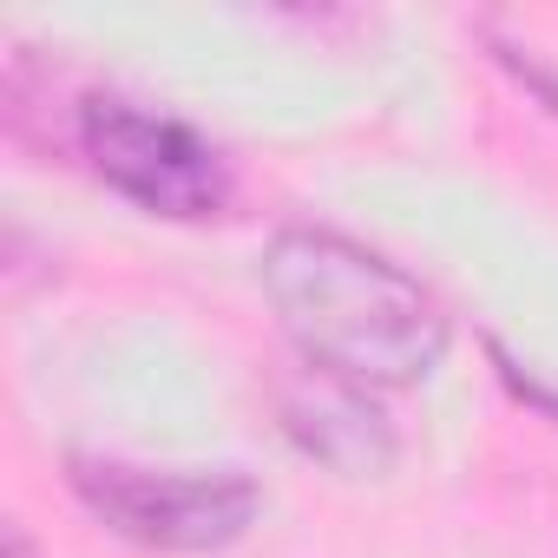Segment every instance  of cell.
<instances>
[{
	"label": "cell",
	"mask_w": 558,
	"mask_h": 558,
	"mask_svg": "<svg viewBox=\"0 0 558 558\" xmlns=\"http://www.w3.org/2000/svg\"><path fill=\"white\" fill-rule=\"evenodd\" d=\"M263 296L310 368L368 395L427 381L453 342L440 303L401 263L323 223H290L269 236Z\"/></svg>",
	"instance_id": "cell-1"
},
{
	"label": "cell",
	"mask_w": 558,
	"mask_h": 558,
	"mask_svg": "<svg viewBox=\"0 0 558 558\" xmlns=\"http://www.w3.org/2000/svg\"><path fill=\"white\" fill-rule=\"evenodd\" d=\"M80 506L145 551H223L256 525V480L243 473H151L99 453H73L66 466Z\"/></svg>",
	"instance_id": "cell-2"
},
{
	"label": "cell",
	"mask_w": 558,
	"mask_h": 558,
	"mask_svg": "<svg viewBox=\"0 0 558 558\" xmlns=\"http://www.w3.org/2000/svg\"><path fill=\"white\" fill-rule=\"evenodd\" d=\"M73 138L93 178L151 217L191 223V217H217L230 197V171L217 145L171 112H151L132 99H86L73 119Z\"/></svg>",
	"instance_id": "cell-3"
},
{
	"label": "cell",
	"mask_w": 558,
	"mask_h": 558,
	"mask_svg": "<svg viewBox=\"0 0 558 558\" xmlns=\"http://www.w3.org/2000/svg\"><path fill=\"white\" fill-rule=\"evenodd\" d=\"M276 414H283V434H290L316 466H329V473H342V480H375V473H388L395 453H401V440H395L388 414L375 408V395L355 388V381H336V375H323V368H303V375L283 388Z\"/></svg>",
	"instance_id": "cell-4"
},
{
	"label": "cell",
	"mask_w": 558,
	"mask_h": 558,
	"mask_svg": "<svg viewBox=\"0 0 558 558\" xmlns=\"http://www.w3.org/2000/svg\"><path fill=\"white\" fill-rule=\"evenodd\" d=\"M486 47H493V60H499V66H506V73H512V80H519L545 112H551V119H558V73H551L545 60H532V47H519V40L493 34V27H486Z\"/></svg>",
	"instance_id": "cell-5"
},
{
	"label": "cell",
	"mask_w": 558,
	"mask_h": 558,
	"mask_svg": "<svg viewBox=\"0 0 558 558\" xmlns=\"http://www.w3.org/2000/svg\"><path fill=\"white\" fill-rule=\"evenodd\" d=\"M8 558H34V551H27V532H21V525L8 532Z\"/></svg>",
	"instance_id": "cell-6"
}]
</instances>
